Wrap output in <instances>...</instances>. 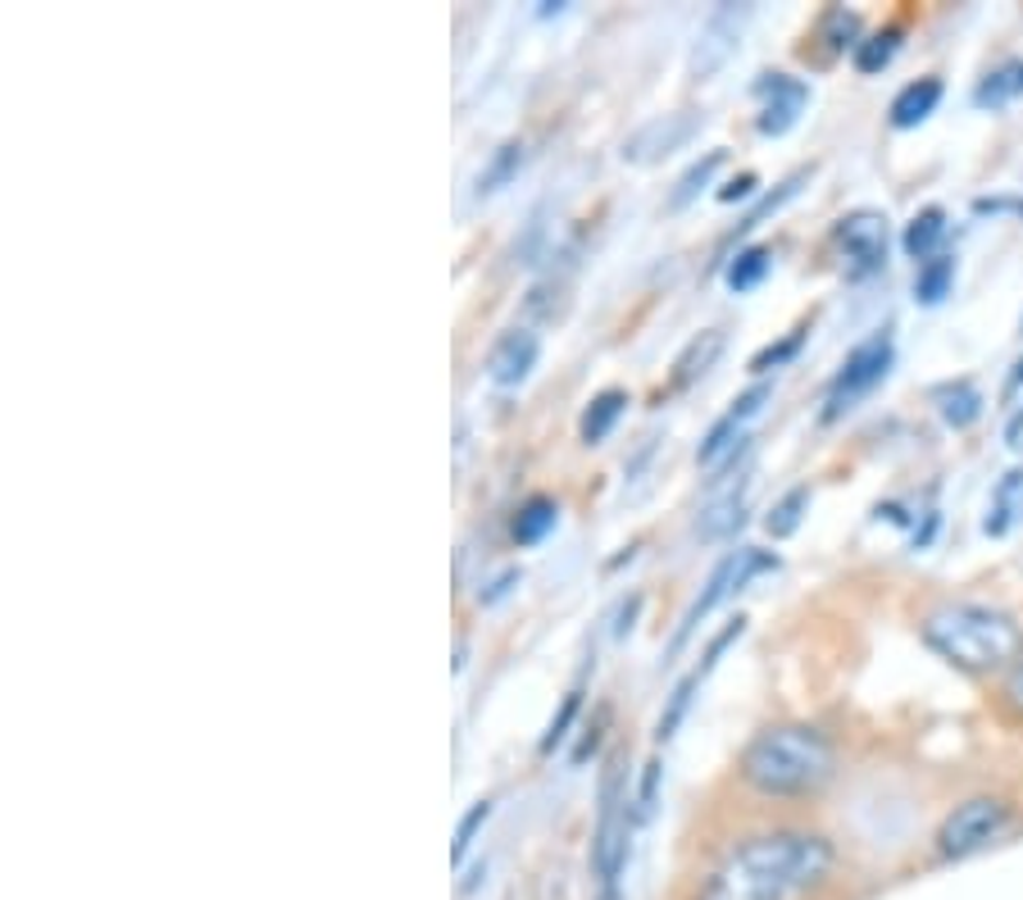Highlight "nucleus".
<instances>
[{
	"label": "nucleus",
	"instance_id": "obj_1",
	"mask_svg": "<svg viewBox=\"0 0 1023 900\" xmlns=\"http://www.w3.org/2000/svg\"><path fill=\"white\" fill-rule=\"evenodd\" d=\"M832 868V842L819 832H765L714 868L701 900H801Z\"/></svg>",
	"mask_w": 1023,
	"mask_h": 900
},
{
	"label": "nucleus",
	"instance_id": "obj_2",
	"mask_svg": "<svg viewBox=\"0 0 1023 900\" xmlns=\"http://www.w3.org/2000/svg\"><path fill=\"white\" fill-rule=\"evenodd\" d=\"M923 642L938 650L946 665L965 673H1005L1023 655V627L991 605L974 600H942L919 619Z\"/></svg>",
	"mask_w": 1023,
	"mask_h": 900
},
{
	"label": "nucleus",
	"instance_id": "obj_3",
	"mask_svg": "<svg viewBox=\"0 0 1023 900\" xmlns=\"http://www.w3.org/2000/svg\"><path fill=\"white\" fill-rule=\"evenodd\" d=\"M832 769L837 755L828 737L809 724H773L742 750V777L765 796H805L824 787Z\"/></svg>",
	"mask_w": 1023,
	"mask_h": 900
},
{
	"label": "nucleus",
	"instance_id": "obj_4",
	"mask_svg": "<svg viewBox=\"0 0 1023 900\" xmlns=\"http://www.w3.org/2000/svg\"><path fill=\"white\" fill-rule=\"evenodd\" d=\"M633 828H637V809L633 796H628V764L623 755H610L606 773H600V823H596V874L606 882V900H614L619 891Z\"/></svg>",
	"mask_w": 1023,
	"mask_h": 900
},
{
	"label": "nucleus",
	"instance_id": "obj_5",
	"mask_svg": "<svg viewBox=\"0 0 1023 900\" xmlns=\"http://www.w3.org/2000/svg\"><path fill=\"white\" fill-rule=\"evenodd\" d=\"M1014 815L1001 796H974L965 805H955L938 828V855L942 859H969L987 846H997L1010 832Z\"/></svg>",
	"mask_w": 1023,
	"mask_h": 900
},
{
	"label": "nucleus",
	"instance_id": "obj_6",
	"mask_svg": "<svg viewBox=\"0 0 1023 900\" xmlns=\"http://www.w3.org/2000/svg\"><path fill=\"white\" fill-rule=\"evenodd\" d=\"M773 568H778V555H773V551H756V546H737V551H728L724 559L714 564V574L705 578V591L687 605V614H682V623H678V637H674V650H678L691 633H697L701 619H710L719 605H724L728 596L746 591V582H750V578L773 574Z\"/></svg>",
	"mask_w": 1023,
	"mask_h": 900
},
{
	"label": "nucleus",
	"instance_id": "obj_7",
	"mask_svg": "<svg viewBox=\"0 0 1023 900\" xmlns=\"http://www.w3.org/2000/svg\"><path fill=\"white\" fill-rule=\"evenodd\" d=\"M892 359H896V342L892 333H874V337H864L851 355H847V365L837 369L832 386H828V401H824V424H837L841 414H851L874 386L892 373Z\"/></svg>",
	"mask_w": 1023,
	"mask_h": 900
},
{
	"label": "nucleus",
	"instance_id": "obj_8",
	"mask_svg": "<svg viewBox=\"0 0 1023 900\" xmlns=\"http://www.w3.org/2000/svg\"><path fill=\"white\" fill-rule=\"evenodd\" d=\"M750 450H742L737 460H746ZM737 460L719 469V477H710L705 487V505L697 515V536L701 542H724L746 523V492H750V469L737 473Z\"/></svg>",
	"mask_w": 1023,
	"mask_h": 900
},
{
	"label": "nucleus",
	"instance_id": "obj_9",
	"mask_svg": "<svg viewBox=\"0 0 1023 900\" xmlns=\"http://www.w3.org/2000/svg\"><path fill=\"white\" fill-rule=\"evenodd\" d=\"M769 401H773V386H769V382H756L750 392H742V396L733 401V409L705 432V441H701V450H697L701 469H724V464H733V460L742 455V450H750L746 424H750V418H756Z\"/></svg>",
	"mask_w": 1023,
	"mask_h": 900
},
{
	"label": "nucleus",
	"instance_id": "obj_10",
	"mask_svg": "<svg viewBox=\"0 0 1023 900\" xmlns=\"http://www.w3.org/2000/svg\"><path fill=\"white\" fill-rule=\"evenodd\" d=\"M837 242H841V255H847L851 278H869L887 264L892 223L883 209H851V215L837 223Z\"/></svg>",
	"mask_w": 1023,
	"mask_h": 900
},
{
	"label": "nucleus",
	"instance_id": "obj_11",
	"mask_svg": "<svg viewBox=\"0 0 1023 900\" xmlns=\"http://www.w3.org/2000/svg\"><path fill=\"white\" fill-rule=\"evenodd\" d=\"M701 124H705V118H701L697 109L655 114V118H646L637 132H628V141H623L619 155H623L628 164H659L665 155H674V150H682L691 137H697Z\"/></svg>",
	"mask_w": 1023,
	"mask_h": 900
},
{
	"label": "nucleus",
	"instance_id": "obj_12",
	"mask_svg": "<svg viewBox=\"0 0 1023 900\" xmlns=\"http://www.w3.org/2000/svg\"><path fill=\"white\" fill-rule=\"evenodd\" d=\"M750 23V5H714L710 19L701 23L697 46H691V78L705 82L733 59L742 46V27Z\"/></svg>",
	"mask_w": 1023,
	"mask_h": 900
},
{
	"label": "nucleus",
	"instance_id": "obj_13",
	"mask_svg": "<svg viewBox=\"0 0 1023 900\" xmlns=\"http://www.w3.org/2000/svg\"><path fill=\"white\" fill-rule=\"evenodd\" d=\"M756 101H760V118H756L760 137H782L801 124V114L809 105V82L792 73H760Z\"/></svg>",
	"mask_w": 1023,
	"mask_h": 900
},
{
	"label": "nucleus",
	"instance_id": "obj_14",
	"mask_svg": "<svg viewBox=\"0 0 1023 900\" xmlns=\"http://www.w3.org/2000/svg\"><path fill=\"white\" fill-rule=\"evenodd\" d=\"M537 359H541V337L532 333V327H509V333L496 342L492 359H487V378L509 392V386L528 382V373L537 369Z\"/></svg>",
	"mask_w": 1023,
	"mask_h": 900
},
{
	"label": "nucleus",
	"instance_id": "obj_15",
	"mask_svg": "<svg viewBox=\"0 0 1023 900\" xmlns=\"http://www.w3.org/2000/svg\"><path fill=\"white\" fill-rule=\"evenodd\" d=\"M942 105V78H919V82H910V86H900L896 92V101H892V128H919L923 118L932 114Z\"/></svg>",
	"mask_w": 1023,
	"mask_h": 900
},
{
	"label": "nucleus",
	"instance_id": "obj_16",
	"mask_svg": "<svg viewBox=\"0 0 1023 900\" xmlns=\"http://www.w3.org/2000/svg\"><path fill=\"white\" fill-rule=\"evenodd\" d=\"M942 236H946V209H942V205H928V209H919V215L910 219L906 236H900V246H906V255H910L915 264H923V259H932V255H942V251H938Z\"/></svg>",
	"mask_w": 1023,
	"mask_h": 900
},
{
	"label": "nucleus",
	"instance_id": "obj_17",
	"mask_svg": "<svg viewBox=\"0 0 1023 900\" xmlns=\"http://www.w3.org/2000/svg\"><path fill=\"white\" fill-rule=\"evenodd\" d=\"M633 405L628 401V392H619V386H610V392H600L587 409H583V424H578V437H583V446H600L610 432H614V424L623 418V409Z\"/></svg>",
	"mask_w": 1023,
	"mask_h": 900
},
{
	"label": "nucleus",
	"instance_id": "obj_18",
	"mask_svg": "<svg viewBox=\"0 0 1023 900\" xmlns=\"http://www.w3.org/2000/svg\"><path fill=\"white\" fill-rule=\"evenodd\" d=\"M1019 96H1023V59H1005V65L982 73V82L974 86V105L982 109H1005Z\"/></svg>",
	"mask_w": 1023,
	"mask_h": 900
},
{
	"label": "nucleus",
	"instance_id": "obj_19",
	"mask_svg": "<svg viewBox=\"0 0 1023 900\" xmlns=\"http://www.w3.org/2000/svg\"><path fill=\"white\" fill-rule=\"evenodd\" d=\"M524 160H528L524 141H505V146H496V150H492V160H487V169L478 173V187H473V196H478V200H487V196L505 192V187L519 177Z\"/></svg>",
	"mask_w": 1023,
	"mask_h": 900
},
{
	"label": "nucleus",
	"instance_id": "obj_20",
	"mask_svg": "<svg viewBox=\"0 0 1023 900\" xmlns=\"http://www.w3.org/2000/svg\"><path fill=\"white\" fill-rule=\"evenodd\" d=\"M938 414L946 418L951 428H969L974 418L982 414V392H978L969 378L946 382V386H938Z\"/></svg>",
	"mask_w": 1023,
	"mask_h": 900
},
{
	"label": "nucleus",
	"instance_id": "obj_21",
	"mask_svg": "<svg viewBox=\"0 0 1023 900\" xmlns=\"http://www.w3.org/2000/svg\"><path fill=\"white\" fill-rule=\"evenodd\" d=\"M955 287V255H932L919 264V274H915V300L919 305H942V300L951 296Z\"/></svg>",
	"mask_w": 1023,
	"mask_h": 900
},
{
	"label": "nucleus",
	"instance_id": "obj_22",
	"mask_svg": "<svg viewBox=\"0 0 1023 900\" xmlns=\"http://www.w3.org/2000/svg\"><path fill=\"white\" fill-rule=\"evenodd\" d=\"M769 268H773V251L769 246H746V251H737L733 259H728V268H724V282L742 296V291H756L765 278H769Z\"/></svg>",
	"mask_w": 1023,
	"mask_h": 900
},
{
	"label": "nucleus",
	"instance_id": "obj_23",
	"mask_svg": "<svg viewBox=\"0 0 1023 900\" xmlns=\"http://www.w3.org/2000/svg\"><path fill=\"white\" fill-rule=\"evenodd\" d=\"M560 523V505L551 496H532L524 509H519V519H515V542L519 546H537V542H547V532H555Z\"/></svg>",
	"mask_w": 1023,
	"mask_h": 900
},
{
	"label": "nucleus",
	"instance_id": "obj_24",
	"mask_svg": "<svg viewBox=\"0 0 1023 900\" xmlns=\"http://www.w3.org/2000/svg\"><path fill=\"white\" fill-rule=\"evenodd\" d=\"M719 355H724V333H719V327H710V333H701L697 342H691V346L678 355V373H674V382H678V386H687V382L705 378Z\"/></svg>",
	"mask_w": 1023,
	"mask_h": 900
},
{
	"label": "nucleus",
	"instance_id": "obj_25",
	"mask_svg": "<svg viewBox=\"0 0 1023 900\" xmlns=\"http://www.w3.org/2000/svg\"><path fill=\"white\" fill-rule=\"evenodd\" d=\"M719 169H724V150H710V155H701L697 164H691V169L678 177L674 192H669V209H674V215H678V209H687L691 200H697V196L710 187V177H714Z\"/></svg>",
	"mask_w": 1023,
	"mask_h": 900
},
{
	"label": "nucleus",
	"instance_id": "obj_26",
	"mask_svg": "<svg viewBox=\"0 0 1023 900\" xmlns=\"http://www.w3.org/2000/svg\"><path fill=\"white\" fill-rule=\"evenodd\" d=\"M701 669H691L678 686H674V692H669V705H665V714H659V724H655V746H669L674 741V732L682 728V718H687V709H691V692H697V686H701Z\"/></svg>",
	"mask_w": 1023,
	"mask_h": 900
},
{
	"label": "nucleus",
	"instance_id": "obj_27",
	"mask_svg": "<svg viewBox=\"0 0 1023 900\" xmlns=\"http://www.w3.org/2000/svg\"><path fill=\"white\" fill-rule=\"evenodd\" d=\"M1019 487H1023V473L1019 469H1010L1001 483H997V492H991V509H987V536H1005L1010 532V523H1014V509H1019Z\"/></svg>",
	"mask_w": 1023,
	"mask_h": 900
},
{
	"label": "nucleus",
	"instance_id": "obj_28",
	"mask_svg": "<svg viewBox=\"0 0 1023 900\" xmlns=\"http://www.w3.org/2000/svg\"><path fill=\"white\" fill-rule=\"evenodd\" d=\"M805 509H809V487H792L788 496H782L773 509H769V519H765V528H769V536L773 542H788V536L801 528V519H805Z\"/></svg>",
	"mask_w": 1023,
	"mask_h": 900
},
{
	"label": "nucleus",
	"instance_id": "obj_29",
	"mask_svg": "<svg viewBox=\"0 0 1023 900\" xmlns=\"http://www.w3.org/2000/svg\"><path fill=\"white\" fill-rule=\"evenodd\" d=\"M896 50H900V27L874 33L869 42L855 46V69H860V73H878V69H887L892 59H896Z\"/></svg>",
	"mask_w": 1023,
	"mask_h": 900
},
{
	"label": "nucleus",
	"instance_id": "obj_30",
	"mask_svg": "<svg viewBox=\"0 0 1023 900\" xmlns=\"http://www.w3.org/2000/svg\"><path fill=\"white\" fill-rule=\"evenodd\" d=\"M492 819V800H473L469 805V815L460 819V828H456V846H450V859L456 864H464V855H469V846H473V836L483 832V823Z\"/></svg>",
	"mask_w": 1023,
	"mask_h": 900
},
{
	"label": "nucleus",
	"instance_id": "obj_31",
	"mask_svg": "<svg viewBox=\"0 0 1023 900\" xmlns=\"http://www.w3.org/2000/svg\"><path fill=\"white\" fill-rule=\"evenodd\" d=\"M578 709H583V692H568L564 696V705H560V714L551 718V728H547V737H541V755H551V750L568 737V724L578 718Z\"/></svg>",
	"mask_w": 1023,
	"mask_h": 900
},
{
	"label": "nucleus",
	"instance_id": "obj_32",
	"mask_svg": "<svg viewBox=\"0 0 1023 900\" xmlns=\"http://www.w3.org/2000/svg\"><path fill=\"white\" fill-rule=\"evenodd\" d=\"M659 773H665V764H659V755H655V760H646V769H642V787H637V796H633V809H637V823H646V819L655 815V796H659Z\"/></svg>",
	"mask_w": 1023,
	"mask_h": 900
},
{
	"label": "nucleus",
	"instance_id": "obj_33",
	"mask_svg": "<svg viewBox=\"0 0 1023 900\" xmlns=\"http://www.w3.org/2000/svg\"><path fill=\"white\" fill-rule=\"evenodd\" d=\"M801 342H805V333L796 327V333L788 337V342H778V346H765L756 359H750V373H769V369H778V365H788V359L801 350Z\"/></svg>",
	"mask_w": 1023,
	"mask_h": 900
},
{
	"label": "nucleus",
	"instance_id": "obj_34",
	"mask_svg": "<svg viewBox=\"0 0 1023 900\" xmlns=\"http://www.w3.org/2000/svg\"><path fill=\"white\" fill-rule=\"evenodd\" d=\"M855 27H860V19H855L851 10H828V19H824V37H832V50L855 46V42H851V37H855Z\"/></svg>",
	"mask_w": 1023,
	"mask_h": 900
},
{
	"label": "nucleus",
	"instance_id": "obj_35",
	"mask_svg": "<svg viewBox=\"0 0 1023 900\" xmlns=\"http://www.w3.org/2000/svg\"><path fill=\"white\" fill-rule=\"evenodd\" d=\"M1001 705L1023 718V655L1014 659V665L1005 669V678H1001Z\"/></svg>",
	"mask_w": 1023,
	"mask_h": 900
},
{
	"label": "nucleus",
	"instance_id": "obj_36",
	"mask_svg": "<svg viewBox=\"0 0 1023 900\" xmlns=\"http://www.w3.org/2000/svg\"><path fill=\"white\" fill-rule=\"evenodd\" d=\"M519 582H524V568H505L501 578H492V582H487V591H478V605H496V600H501V596H509Z\"/></svg>",
	"mask_w": 1023,
	"mask_h": 900
},
{
	"label": "nucleus",
	"instance_id": "obj_37",
	"mask_svg": "<svg viewBox=\"0 0 1023 900\" xmlns=\"http://www.w3.org/2000/svg\"><path fill=\"white\" fill-rule=\"evenodd\" d=\"M750 192H756V173H742L737 183H728L724 192H719V200H724V205H733V200H746Z\"/></svg>",
	"mask_w": 1023,
	"mask_h": 900
},
{
	"label": "nucleus",
	"instance_id": "obj_38",
	"mask_svg": "<svg viewBox=\"0 0 1023 900\" xmlns=\"http://www.w3.org/2000/svg\"><path fill=\"white\" fill-rule=\"evenodd\" d=\"M637 610H642V596H633L628 605L619 610V623H614V637H628L633 633V619H637Z\"/></svg>",
	"mask_w": 1023,
	"mask_h": 900
},
{
	"label": "nucleus",
	"instance_id": "obj_39",
	"mask_svg": "<svg viewBox=\"0 0 1023 900\" xmlns=\"http://www.w3.org/2000/svg\"><path fill=\"white\" fill-rule=\"evenodd\" d=\"M1023 392V355H1019V365H1014V373H1010V382H1005V401H1014Z\"/></svg>",
	"mask_w": 1023,
	"mask_h": 900
},
{
	"label": "nucleus",
	"instance_id": "obj_40",
	"mask_svg": "<svg viewBox=\"0 0 1023 900\" xmlns=\"http://www.w3.org/2000/svg\"><path fill=\"white\" fill-rule=\"evenodd\" d=\"M560 10H564V0H541V10H537V14H541V19H551V14H560Z\"/></svg>",
	"mask_w": 1023,
	"mask_h": 900
}]
</instances>
